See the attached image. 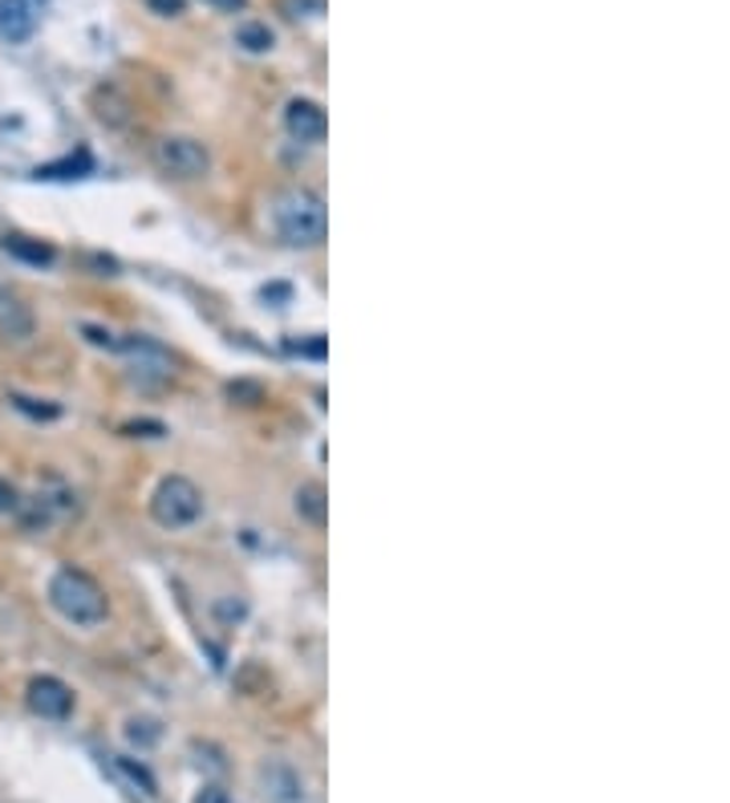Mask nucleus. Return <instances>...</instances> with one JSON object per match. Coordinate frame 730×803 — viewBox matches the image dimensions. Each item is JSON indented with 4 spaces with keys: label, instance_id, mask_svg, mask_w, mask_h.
Instances as JSON below:
<instances>
[{
    "label": "nucleus",
    "instance_id": "obj_1",
    "mask_svg": "<svg viewBox=\"0 0 730 803\" xmlns=\"http://www.w3.org/2000/svg\"><path fill=\"white\" fill-rule=\"evenodd\" d=\"M272 227L288 248H321L329 236L325 200L308 187H288L272 200Z\"/></svg>",
    "mask_w": 730,
    "mask_h": 803
},
{
    "label": "nucleus",
    "instance_id": "obj_2",
    "mask_svg": "<svg viewBox=\"0 0 730 803\" xmlns=\"http://www.w3.org/2000/svg\"><path fill=\"white\" fill-rule=\"evenodd\" d=\"M49 604L58 609V617H65L78 629H94L110 617L107 589L90 572H82V568H58L53 572V580H49Z\"/></svg>",
    "mask_w": 730,
    "mask_h": 803
},
{
    "label": "nucleus",
    "instance_id": "obj_3",
    "mask_svg": "<svg viewBox=\"0 0 730 803\" xmlns=\"http://www.w3.org/2000/svg\"><path fill=\"white\" fill-rule=\"evenodd\" d=\"M151 516H154V524H163L171 532L191 528V524L203 516V491L191 484V479H183V475H166L163 484L154 487Z\"/></svg>",
    "mask_w": 730,
    "mask_h": 803
},
{
    "label": "nucleus",
    "instance_id": "obj_4",
    "mask_svg": "<svg viewBox=\"0 0 730 803\" xmlns=\"http://www.w3.org/2000/svg\"><path fill=\"white\" fill-rule=\"evenodd\" d=\"M151 154H154V166H159L163 175L183 179V183H191V179H203L207 171H212V154H207V146H203L200 139L166 134V139L154 142Z\"/></svg>",
    "mask_w": 730,
    "mask_h": 803
},
{
    "label": "nucleus",
    "instance_id": "obj_5",
    "mask_svg": "<svg viewBox=\"0 0 730 803\" xmlns=\"http://www.w3.org/2000/svg\"><path fill=\"white\" fill-rule=\"evenodd\" d=\"M122 354H126L130 378L139 382L142 390H159V386H166V382L175 378V357L166 354L159 342L130 337V342H122Z\"/></svg>",
    "mask_w": 730,
    "mask_h": 803
},
{
    "label": "nucleus",
    "instance_id": "obj_6",
    "mask_svg": "<svg viewBox=\"0 0 730 803\" xmlns=\"http://www.w3.org/2000/svg\"><path fill=\"white\" fill-rule=\"evenodd\" d=\"M24 702H29V710L33 714H41V719H49V722H61V719H70V710H73V690L61 678H33L29 682V690H24Z\"/></svg>",
    "mask_w": 730,
    "mask_h": 803
},
{
    "label": "nucleus",
    "instance_id": "obj_7",
    "mask_svg": "<svg viewBox=\"0 0 730 803\" xmlns=\"http://www.w3.org/2000/svg\"><path fill=\"white\" fill-rule=\"evenodd\" d=\"M284 126H288V134H293L296 142L317 146V142H325V134H329V114H325V106L313 102V98H293L288 110H284Z\"/></svg>",
    "mask_w": 730,
    "mask_h": 803
},
{
    "label": "nucleus",
    "instance_id": "obj_8",
    "mask_svg": "<svg viewBox=\"0 0 730 803\" xmlns=\"http://www.w3.org/2000/svg\"><path fill=\"white\" fill-rule=\"evenodd\" d=\"M37 33L33 0H0V41L24 45Z\"/></svg>",
    "mask_w": 730,
    "mask_h": 803
},
{
    "label": "nucleus",
    "instance_id": "obj_9",
    "mask_svg": "<svg viewBox=\"0 0 730 803\" xmlns=\"http://www.w3.org/2000/svg\"><path fill=\"white\" fill-rule=\"evenodd\" d=\"M260 780H264V795H268L272 803H313L305 780H301L293 768L272 763V768H264V775H260Z\"/></svg>",
    "mask_w": 730,
    "mask_h": 803
},
{
    "label": "nucleus",
    "instance_id": "obj_10",
    "mask_svg": "<svg viewBox=\"0 0 730 803\" xmlns=\"http://www.w3.org/2000/svg\"><path fill=\"white\" fill-rule=\"evenodd\" d=\"M102 763H107V771L114 775V780L126 787L134 800H154V775L146 768H142L139 759H126V755H102Z\"/></svg>",
    "mask_w": 730,
    "mask_h": 803
},
{
    "label": "nucleus",
    "instance_id": "obj_11",
    "mask_svg": "<svg viewBox=\"0 0 730 803\" xmlns=\"http://www.w3.org/2000/svg\"><path fill=\"white\" fill-rule=\"evenodd\" d=\"M0 337H4V342L33 337V313H29V305H24L17 293H9V288H0Z\"/></svg>",
    "mask_w": 730,
    "mask_h": 803
},
{
    "label": "nucleus",
    "instance_id": "obj_12",
    "mask_svg": "<svg viewBox=\"0 0 730 803\" xmlns=\"http://www.w3.org/2000/svg\"><path fill=\"white\" fill-rule=\"evenodd\" d=\"M296 511H301L308 524H325V491H321L317 484H305L296 491Z\"/></svg>",
    "mask_w": 730,
    "mask_h": 803
},
{
    "label": "nucleus",
    "instance_id": "obj_13",
    "mask_svg": "<svg viewBox=\"0 0 730 803\" xmlns=\"http://www.w3.org/2000/svg\"><path fill=\"white\" fill-rule=\"evenodd\" d=\"M236 45H244L247 53H268L272 49V29L268 24H240Z\"/></svg>",
    "mask_w": 730,
    "mask_h": 803
},
{
    "label": "nucleus",
    "instance_id": "obj_14",
    "mask_svg": "<svg viewBox=\"0 0 730 803\" xmlns=\"http://www.w3.org/2000/svg\"><path fill=\"white\" fill-rule=\"evenodd\" d=\"M4 248L21 252L24 261H37V264L53 261V248H45V244H41V248H29V244H24V236H9V240H4Z\"/></svg>",
    "mask_w": 730,
    "mask_h": 803
},
{
    "label": "nucleus",
    "instance_id": "obj_15",
    "mask_svg": "<svg viewBox=\"0 0 730 803\" xmlns=\"http://www.w3.org/2000/svg\"><path fill=\"white\" fill-rule=\"evenodd\" d=\"M151 4V12H159V17H179V12L187 9V0H146Z\"/></svg>",
    "mask_w": 730,
    "mask_h": 803
},
{
    "label": "nucleus",
    "instance_id": "obj_16",
    "mask_svg": "<svg viewBox=\"0 0 730 803\" xmlns=\"http://www.w3.org/2000/svg\"><path fill=\"white\" fill-rule=\"evenodd\" d=\"M17 508V487L9 479H0V511H12Z\"/></svg>",
    "mask_w": 730,
    "mask_h": 803
},
{
    "label": "nucleus",
    "instance_id": "obj_17",
    "mask_svg": "<svg viewBox=\"0 0 730 803\" xmlns=\"http://www.w3.org/2000/svg\"><path fill=\"white\" fill-rule=\"evenodd\" d=\"M195 803H236L227 792H220V787H203L200 795H195Z\"/></svg>",
    "mask_w": 730,
    "mask_h": 803
},
{
    "label": "nucleus",
    "instance_id": "obj_18",
    "mask_svg": "<svg viewBox=\"0 0 730 803\" xmlns=\"http://www.w3.org/2000/svg\"><path fill=\"white\" fill-rule=\"evenodd\" d=\"M207 4H215V9H227V12L244 9V0H207Z\"/></svg>",
    "mask_w": 730,
    "mask_h": 803
}]
</instances>
